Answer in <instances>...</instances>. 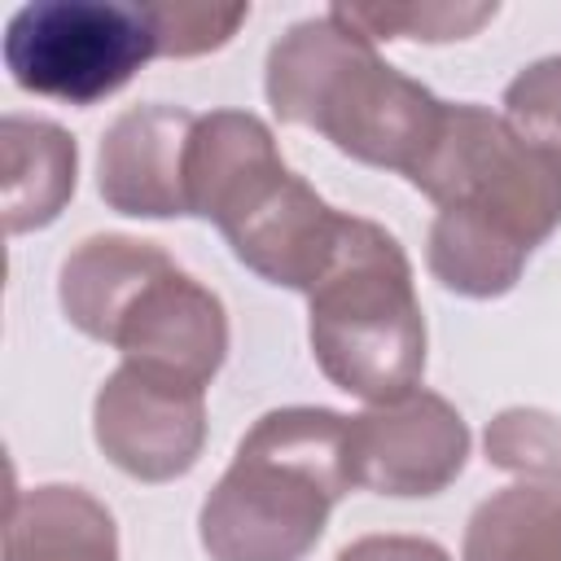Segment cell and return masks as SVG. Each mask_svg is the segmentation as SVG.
<instances>
[{
	"label": "cell",
	"instance_id": "obj_1",
	"mask_svg": "<svg viewBox=\"0 0 561 561\" xmlns=\"http://www.w3.org/2000/svg\"><path fill=\"white\" fill-rule=\"evenodd\" d=\"M438 215L430 224V276L460 298H500L526 259L561 228V153L522 140L504 114L460 101L408 175Z\"/></svg>",
	"mask_w": 561,
	"mask_h": 561
},
{
	"label": "cell",
	"instance_id": "obj_2",
	"mask_svg": "<svg viewBox=\"0 0 561 561\" xmlns=\"http://www.w3.org/2000/svg\"><path fill=\"white\" fill-rule=\"evenodd\" d=\"M267 105L280 123L320 131L337 153L399 171H416L443 127L447 101L394 70L377 44L333 9L294 22L267 53Z\"/></svg>",
	"mask_w": 561,
	"mask_h": 561
},
{
	"label": "cell",
	"instance_id": "obj_3",
	"mask_svg": "<svg viewBox=\"0 0 561 561\" xmlns=\"http://www.w3.org/2000/svg\"><path fill=\"white\" fill-rule=\"evenodd\" d=\"M346 425L351 416L333 408L263 412L197 513L206 557L302 561L320 543L333 504L355 486Z\"/></svg>",
	"mask_w": 561,
	"mask_h": 561
},
{
	"label": "cell",
	"instance_id": "obj_4",
	"mask_svg": "<svg viewBox=\"0 0 561 561\" xmlns=\"http://www.w3.org/2000/svg\"><path fill=\"white\" fill-rule=\"evenodd\" d=\"M307 307L311 355L337 390L364 403H390L421 386L425 316L394 232L346 215L342 241Z\"/></svg>",
	"mask_w": 561,
	"mask_h": 561
},
{
	"label": "cell",
	"instance_id": "obj_5",
	"mask_svg": "<svg viewBox=\"0 0 561 561\" xmlns=\"http://www.w3.org/2000/svg\"><path fill=\"white\" fill-rule=\"evenodd\" d=\"M0 57L22 92L88 110L158 57V31L149 0H31L9 18Z\"/></svg>",
	"mask_w": 561,
	"mask_h": 561
},
{
	"label": "cell",
	"instance_id": "obj_6",
	"mask_svg": "<svg viewBox=\"0 0 561 561\" xmlns=\"http://www.w3.org/2000/svg\"><path fill=\"white\" fill-rule=\"evenodd\" d=\"M92 438L127 478L175 482L206 447V390L153 368L118 364L96 390Z\"/></svg>",
	"mask_w": 561,
	"mask_h": 561
},
{
	"label": "cell",
	"instance_id": "obj_7",
	"mask_svg": "<svg viewBox=\"0 0 561 561\" xmlns=\"http://www.w3.org/2000/svg\"><path fill=\"white\" fill-rule=\"evenodd\" d=\"M469 460L465 416L434 390H412L390 403H368L346 425L351 482L373 495L416 500L447 491Z\"/></svg>",
	"mask_w": 561,
	"mask_h": 561
},
{
	"label": "cell",
	"instance_id": "obj_8",
	"mask_svg": "<svg viewBox=\"0 0 561 561\" xmlns=\"http://www.w3.org/2000/svg\"><path fill=\"white\" fill-rule=\"evenodd\" d=\"M110 346L123 351V364L153 368L206 390L228 355V311L215 289L167 263L127 302Z\"/></svg>",
	"mask_w": 561,
	"mask_h": 561
},
{
	"label": "cell",
	"instance_id": "obj_9",
	"mask_svg": "<svg viewBox=\"0 0 561 561\" xmlns=\"http://www.w3.org/2000/svg\"><path fill=\"white\" fill-rule=\"evenodd\" d=\"M197 114L184 105H131L123 110L96 153V193L110 210L131 219H180L188 215L184 158Z\"/></svg>",
	"mask_w": 561,
	"mask_h": 561
},
{
	"label": "cell",
	"instance_id": "obj_10",
	"mask_svg": "<svg viewBox=\"0 0 561 561\" xmlns=\"http://www.w3.org/2000/svg\"><path fill=\"white\" fill-rule=\"evenodd\" d=\"M289 175L272 127L250 110L197 114L184 158L188 215L228 232Z\"/></svg>",
	"mask_w": 561,
	"mask_h": 561
},
{
	"label": "cell",
	"instance_id": "obj_11",
	"mask_svg": "<svg viewBox=\"0 0 561 561\" xmlns=\"http://www.w3.org/2000/svg\"><path fill=\"white\" fill-rule=\"evenodd\" d=\"M342 228H346V215L333 210L302 175L289 171L224 237H228L232 254L263 280H272L280 289L311 294L342 241Z\"/></svg>",
	"mask_w": 561,
	"mask_h": 561
},
{
	"label": "cell",
	"instance_id": "obj_12",
	"mask_svg": "<svg viewBox=\"0 0 561 561\" xmlns=\"http://www.w3.org/2000/svg\"><path fill=\"white\" fill-rule=\"evenodd\" d=\"M171 263V254L158 241H140L127 232H96L83 237L57 272V302L66 311V320L92 337V342H110L118 316L127 311V302L140 294V285L149 276H158Z\"/></svg>",
	"mask_w": 561,
	"mask_h": 561
},
{
	"label": "cell",
	"instance_id": "obj_13",
	"mask_svg": "<svg viewBox=\"0 0 561 561\" xmlns=\"http://www.w3.org/2000/svg\"><path fill=\"white\" fill-rule=\"evenodd\" d=\"M4 561H118V526L83 486L44 482L13 491Z\"/></svg>",
	"mask_w": 561,
	"mask_h": 561
},
{
	"label": "cell",
	"instance_id": "obj_14",
	"mask_svg": "<svg viewBox=\"0 0 561 561\" xmlns=\"http://www.w3.org/2000/svg\"><path fill=\"white\" fill-rule=\"evenodd\" d=\"M0 153H4V193H0L4 228L13 237L48 228L75 197V180H79L75 136L48 118L4 114Z\"/></svg>",
	"mask_w": 561,
	"mask_h": 561
},
{
	"label": "cell",
	"instance_id": "obj_15",
	"mask_svg": "<svg viewBox=\"0 0 561 561\" xmlns=\"http://www.w3.org/2000/svg\"><path fill=\"white\" fill-rule=\"evenodd\" d=\"M465 561H561V495L517 482L486 495L465 526Z\"/></svg>",
	"mask_w": 561,
	"mask_h": 561
},
{
	"label": "cell",
	"instance_id": "obj_16",
	"mask_svg": "<svg viewBox=\"0 0 561 561\" xmlns=\"http://www.w3.org/2000/svg\"><path fill=\"white\" fill-rule=\"evenodd\" d=\"M486 465L561 495V416L548 408H504L491 416L486 434Z\"/></svg>",
	"mask_w": 561,
	"mask_h": 561
},
{
	"label": "cell",
	"instance_id": "obj_17",
	"mask_svg": "<svg viewBox=\"0 0 561 561\" xmlns=\"http://www.w3.org/2000/svg\"><path fill=\"white\" fill-rule=\"evenodd\" d=\"M337 18H346L355 31H364L373 44L377 39H425V44H447V39H469L478 35L500 4H465V0H425V4H333Z\"/></svg>",
	"mask_w": 561,
	"mask_h": 561
},
{
	"label": "cell",
	"instance_id": "obj_18",
	"mask_svg": "<svg viewBox=\"0 0 561 561\" xmlns=\"http://www.w3.org/2000/svg\"><path fill=\"white\" fill-rule=\"evenodd\" d=\"M158 57H202L224 48L250 18V4H202V0H149Z\"/></svg>",
	"mask_w": 561,
	"mask_h": 561
},
{
	"label": "cell",
	"instance_id": "obj_19",
	"mask_svg": "<svg viewBox=\"0 0 561 561\" xmlns=\"http://www.w3.org/2000/svg\"><path fill=\"white\" fill-rule=\"evenodd\" d=\"M504 123L522 140L561 153V57L530 61L504 88Z\"/></svg>",
	"mask_w": 561,
	"mask_h": 561
},
{
	"label": "cell",
	"instance_id": "obj_20",
	"mask_svg": "<svg viewBox=\"0 0 561 561\" xmlns=\"http://www.w3.org/2000/svg\"><path fill=\"white\" fill-rule=\"evenodd\" d=\"M333 561H451V552L425 535H364L351 539Z\"/></svg>",
	"mask_w": 561,
	"mask_h": 561
}]
</instances>
